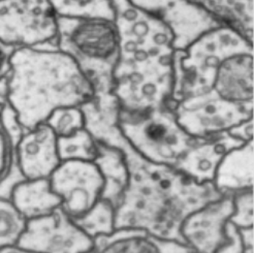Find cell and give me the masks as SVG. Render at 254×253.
Instances as JSON below:
<instances>
[{
	"label": "cell",
	"instance_id": "1",
	"mask_svg": "<svg viewBox=\"0 0 254 253\" xmlns=\"http://www.w3.org/2000/svg\"><path fill=\"white\" fill-rule=\"evenodd\" d=\"M81 109L85 128L97 142L119 149L128 169V184L115 209V230H142L184 244L180 229L186 217L222 195L212 183H196L139 155L118 128L119 105L113 93L94 97Z\"/></svg>",
	"mask_w": 254,
	"mask_h": 253
},
{
	"label": "cell",
	"instance_id": "2",
	"mask_svg": "<svg viewBox=\"0 0 254 253\" xmlns=\"http://www.w3.org/2000/svg\"><path fill=\"white\" fill-rule=\"evenodd\" d=\"M8 87V104L25 130L45 123L57 109L81 107L95 95L75 62L51 46L16 49Z\"/></svg>",
	"mask_w": 254,
	"mask_h": 253
},
{
	"label": "cell",
	"instance_id": "3",
	"mask_svg": "<svg viewBox=\"0 0 254 253\" xmlns=\"http://www.w3.org/2000/svg\"><path fill=\"white\" fill-rule=\"evenodd\" d=\"M56 46L75 62L90 82L94 97L112 93L120 54L114 20L57 17Z\"/></svg>",
	"mask_w": 254,
	"mask_h": 253
},
{
	"label": "cell",
	"instance_id": "4",
	"mask_svg": "<svg viewBox=\"0 0 254 253\" xmlns=\"http://www.w3.org/2000/svg\"><path fill=\"white\" fill-rule=\"evenodd\" d=\"M117 125L125 140L147 160L174 168L193 145L179 124L172 105L145 113H129L119 109Z\"/></svg>",
	"mask_w": 254,
	"mask_h": 253
},
{
	"label": "cell",
	"instance_id": "5",
	"mask_svg": "<svg viewBox=\"0 0 254 253\" xmlns=\"http://www.w3.org/2000/svg\"><path fill=\"white\" fill-rule=\"evenodd\" d=\"M57 15L49 0H0V41L18 48L56 47Z\"/></svg>",
	"mask_w": 254,
	"mask_h": 253
},
{
	"label": "cell",
	"instance_id": "6",
	"mask_svg": "<svg viewBox=\"0 0 254 253\" xmlns=\"http://www.w3.org/2000/svg\"><path fill=\"white\" fill-rule=\"evenodd\" d=\"M178 122L194 138H207L226 132L253 118L254 107L231 103L209 91L172 104Z\"/></svg>",
	"mask_w": 254,
	"mask_h": 253
},
{
	"label": "cell",
	"instance_id": "7",
	"mask_svg": "<svg viewBox=\"0 0 254 253\" xmlns=\"http://www.w3.org/2000/svg\"><path fill=\"white\" fill-rule=\"evenodd\" d=\"M49 179L61 209L71 219L82 217L103 196L104 179L93 161H61Z\"/></svg>",
	"mask_w": 254,
	"mask_h": 253
},
{
	"label": "cell",
	"instance_id": "8",
	"mask_svg": "<svg viewBox=\"0 0 254 253\" xmlns=\"http://www.w3.org/2000/svg\"><path fill=\"white\" fill-rule=\"evenodd\" d=\"M93 244V240L61 207L46 216L28 220L18 242L19 246L40 253H88Z\"/></svg>",
	"mask_w": 254,
	"mask_h": 253
},
{
	"label": "cell",
	"instance_id": "9",
	"mask_svg": "<svg viewBox=\"0 0 254 253\" xmlns=\"http://www.w3.org/2000/svg\"><path fill=\"white\" fill-rule=\"evenodd\" d=\"M135 7L161 19L174 35L176 51H184L206 32L223 26L188 0H128Z\"/></svg>",
	"mask_w": 254,
	"mask_h": 253
},
{
	"label": "cell",
	"instance_id": "10",
	"mask_svg": "<svg viewBox=\"0 0 254 253\" xmlns=\"http://www.w3.org/2000/svg\"><path fill=\"white\" fill-rule=\"evenodd\" d=\"M211 91L231 103L254 107V52L248 44L222 57L211 70Z\"/></svg>",
	"mask_w": 254,
	"mask_h": 253
},
{
	"label": "cell",
	"instance_id": "11",
	"mask_svg": "<svg viewBox=\"0 0 254 253\" xmlns=\"http://www.w3.org/2000/svg\"><path fill=\"white\" fill-rule=\"evenodd\" d=\"M233 212V196L222 195L190 213L180 229L184 244L195 253H216L225 241V226Z\"/></svg>",
	"mask_w": 254,
	"mask_h": 253
},
{
	"label": "cell",
	"instance_id": "12",
	"mask_svg": "<svg viewBox=\"0 0 254 253\" xmlns=\"http://www.w3.org/2000/svg\"><path fill=\"white\" fill-rule=\"evenodd\" d=\"M58 137L45 122L24 132L17 148L19 170L25 180L49 179L61 163Z\"/></svg>",
	"mask_w": 254,
	"mask_h": 253
},
{
	"label": "cell",
	"instance_id": "13",
	"mask_svg": "<svg viewBox=\"0 0 254 253\" xmlns=\"http://www.w3.org/2000/svg\"><path fill=\"white\" fill-rule=\"evenodd\" d=\"M243 144L227 131L207 138H196L174 168L196 183H212L225 154Z\"/></svg>",
	"mask_w": 254,
	"mask_h": 253
},
{
	"label": "cell",
	"instance_id": "14",
	"mask_svg": "<svg viewBox=\"0 0 254 253\" xmlns=\"http://www.w3.org/2000/svg\"><path fill=\"white\" fill-rule=\"evenodd\" d=\"M253 141L227 152L220 161L213 186L221 195H236L253 190Z\"/></svg>",
	"mask_w": 254,
	"mask_h": 253
},
{
	"label": "cell",
	"instance_id": "15",
	"mask_svg": "<svg viewBox=\"0 0 254 253\" xmlns=\"http://www.w3.org/2000/svg\"><path fill=\"white\" fill-rule=\"evenodd\" d=\"M88 253H175L180 244L151 235L142 230L119 229L93 239Z\"/></svg>",
	"mask_w": 254,
	"mask_h": 253
},
{
	"label": "cell",
	"instance_id": "16",
	"mask_svg": "<svg viewBox=\"0 0 254 253\" xmlns=\"http://www.w3.org/2000/svg\"><path fill=\"white\" fill-rule=\"evenodd\" d=\"M9 200L27 221L46 216L61 206L50 179L22 181L12 189Z\"/></svg>",
	"mask_w": 254,
	"mask_h": 253
},
{
	"label": "cell",
	"instance_id": "17",
	"mask_svg": "<svg viewBox=\"0 0 254 253\" xmlns=\"http://www.w3.org/2000/svg\"><path fill=\"white\" fill-rule=\"evenodd\" d=\"M233 29L250 43H254V0H188Z\"/></svg>",
	"mask_w": 254,
	"mask_h": 253
},
{
	"label": "cell",
	"instance_id": "18",
	"mask_svg": "<svg viewBox=\"0 0 254 253\" xmlns=\"http://www.w3.org/2000/svg\"><path fill=\"white\" fill-rule=\"evenodd\" d=\"M93 162L105 183L101 199L109 201L116 209L129 179L122 152L115 147L97 142V155Z\"/></svg>",
	"mask_w": 254,
	"mask_h": 253
},
{
	"label": "cell",
	"instance_id": "19",
	"mask_svg": "<svg viewBox=\"0 0 254 253\" xmlns=\"http://www.w3.org/2000/svg\"><path fill=\"white\" fill-rule=\"evenodd\" d=\"M57 17L114 20L112 0H49Z\"/></svg>",
	"mask_w": 254,
	"mask_h": 253
},
{
	"label": "cell",
	"instance_id": "20",
	"mask_svg": "<svg viewBox=\"0 0 254 253\" xmlns=\"http://www.w3.org/2000/svg\"><path fill=\"white\" fill-rule=\"evenodd\" d=\"M17 148L9 142L0 124V197L6 199L12 189L25 180L18 166Z\"/></svg>",
	"mask_w": 254,
	"mask_h": 253
},
{
	"label": "cell",
	"instance_id": "21",
	"mask_svg": "<svg viewBox=\"0 0 254 253\" xmlns=\"http://www.w3.org/2000/svg\"><path fill=\"white\" fill-rule=\"evenodd\" d=\"M57 147L61 161H94L97 155V141L85 127L68 136L58 137Z\"/></svg>",
	"mask_w": 254,
	"mask_h": 253
},
{
	"label": "cell",
	"instance_id": "22",
	"mask_svg": "<svg viewBox=\"0 0 254 253\" xmlns=\"http://www.w3.org/2000/svg\"><path fill=\"white\" fill-rule=\"evenodd\" d=\"M72 220L93 240L99 236L110 235L115 231V208L109 201L100 199L88 213Z\"/></svg>",
	"mask_w": 254,
	"mask_h": 253
},
{
	"label": "cell",
	"instance_id": "23",
	"mask_svg": "<svg viewBox=\"0 0 254 253\" xmlns=\"http://www.w3.org/2000/svg\"><path fill=\"white\" fill-rule=\"evenodd\" d=\"M27 220L9 199L0 197V249L17 245Z\"/></svg>",
	"mask_w": 254,
	"mask_h": 253
},
{
	"label": "cell",
	"instance_id": "24",
	"mask_svg": "<svg viewBox=\"0 0 254 253\" xmlns=\"http://www.w3.org/2000/svg\"><path fill=\"white\" fill-rule=\"evenodd\" d=\"M46 123L57 137H63L84 128L85 117L81 107H64L55 110Z\"/></svg>",
	"mask_w": 254,
	"mask_h": 253
},
{
	"label": "cell",
	"instance_id": "25",
	"mask_svg": "<svg viewBox=\"0 0 254 253\" xmlns=\"http://www.w3.org/2000/svg\"><path fill=\"white\" fill-rule=\"evenodd\" d=\"M234 199V212L230 218L238 229H249L253 227L254 217V195L253 190L238 193L233 196Z\"/></svg>",
	"mask_w": 254,
	"mask_h": 253
},
{
	"label": "cell",
	"instance_id": "26",
	"mask_svg": "<svg viewBox=\"0 0 254 253\" xmlns=\"http://www.w3.org/2000/svg\"><path fill=\"white\" fill-rule=\"evenodd\" d=\"M226 239L216 253H244V246L240 230L228 221L225 226Z\"/></svg>",
	"mask_w": 254,
	"mask_h": 253
},
{
	"label": "cell",
	"instance_id": "27",
	"mask_svg": "<svg viewBox=\"0 0 254 253\" xmlns=\"http://www.w3.org/2000/svg\"><path fill=\"white\" fill-rule=\"evenodd\" d=\"M227 132L244 144L253 141V118L241 122Z\"/></svg>",
	"mask_w": 254,
	"mask_h": 253
},
{
	"label": "cell",
	"instance_id": "28",
	"mask_svg": "<svg viewBox=\"0 0 254 253\" xmlns=\"http://www.w3.org/2000/svg\"><path fill=\"white\" fill-rule=\"evenodd\" d=\"M16 49L0 41V79L8 74L10 69V57Z\"/></svg>",
	"mask_w": 254,
	"mask_h": 253
},
{
	"label": "cell",
	"instance_id": "29",
	"mask_svg": "<svg viewBox=\"0 0 254 253\" xmlns=\"http://www.w3.org/2000/svg\"><path fill=\"white\" fill-rule=\"evenodd\" d=\"M9 87H8V74L0 79V108L8 103Z\"/></svg>",
	"mask_w": 254,
	"mask_h": 253
},
{
	"label": "cell",
	"instance_id": "30",
	"mask_svg": "<svg viewBox=\"0 0 254 253\" xmlns=\"http://www.w3.org/2000/svg\"><path fill=\"white\" fill-rule=\"evenodd\" d=\"M0 253H40V252L26 249V248L21 247L17 244V245H12V246H8V247L0 249Z\"/></svg>",
	"mask_w": 254,
	"mask_h": 253
}]
</instances>
